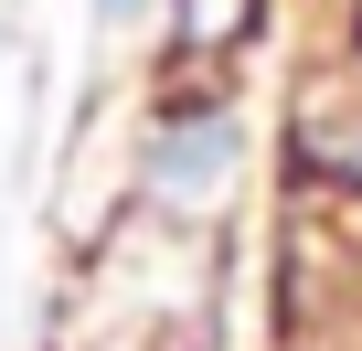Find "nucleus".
<instances>
[{
  "label": "nucleus",
  "instance_id": "f257e3e1",
  "mask_svg": "<svg viewBox=\"0 0 362 351\" xmlns=\"http://www.w3.org/2000/svg\"><path fill=\"white\" fill-rule=\"evenodd\" d=\"M149 160H160V182H170V192H214V170L235 160V128H224V117L160 128V149H149Z\"/></svg>",
  "mask_w": 362,
  "mask_h": 351
},
{
  "label": "nucleus",
  "instance_id": "f03ea898",
  "mask_svg": "<svg viewBox=\"0 0 362 351\" xmlns=\"http://www.w3.org/2000/svg\"><path fill=\"white\" fill-rule=\"evenodd\" d=\"M139 11H149V0H107V22H139Z\"/></svg>",
  "mask_w": 362,
  "mask_h": 351
}]
</instances>
